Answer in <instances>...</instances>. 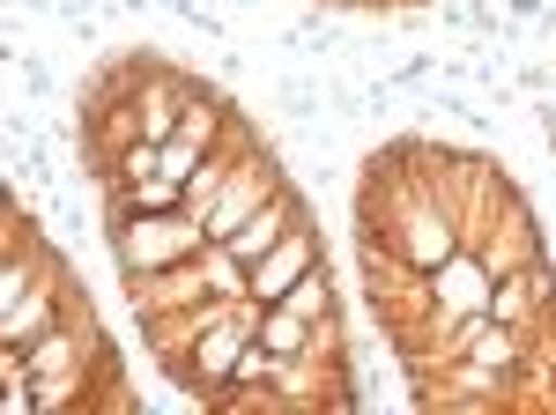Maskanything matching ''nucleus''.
Returning a JSON list of instances; mask_svg holds the SVG:
<instances>
[{
	"mask_svg": "<svg viewBox=\"0 0 556 415\" xmlns=\"http://www.w3.org/2000/svg\"><path fill=\"white\" fill-rule=\"evenodd\" d=\"M208 238V223H193V215H178V208H141L127 223V267L134 275H156V267H178V260H193Z\"/></svg>",
	"mask_w": 556,
	"mask_h": 415,
	"instance_id": "1",
	"label": "nucleus"
},
{
	"mask_svg": "<svg viewBox=\"0 0 556 415\" xmlns=\"http://www.w3.org/2000/svg\"><path fill=\"white\" fill-rule=\"evenodd\" d=\"M430 290H438V312H445V319H475V312H490V267H482V260H460V252H453V260H445V267H430Z\"/></svg>",
	"mask_w": 556,
	"mask_h": 415,
	"instance_id": "2",
	"label": "nucleus"
},
{
	"mask_svg": "<svg viewBox=\"0 0 556 415\" xmlns=\"http://www.w3.org/2000/svg\"><path fill=\"white\" fill-rule=\"evenodd\" d=\"M298 275H304V238H282L267 260H253V297H282Z\"/></svg>",
	"mask_w": 556,
	"mask_h": 415,
	"instance_id": "3",
	"label": "nucleus"
},
{
	"mask_svg": "<svg viewBox=\"0 0 556 415\" xmlns=\"http://www.w3.org/2000/svg\"><path fill=\"white\" fill-rule=\"evenodd\" d=\"M275 230H282V208H253V215H245V223H238V230H230L223 246H230L238 260H245V267H253V260H267V252L282 246Z\"/></svg>",
	"mask_w": 556,
	"mask_h": 415,
	"instance_id": "4",
	"label": "nucleus"
},
{
	"mask_svg": "<svg viewBox=\"0 0 556 415\" xmlns=\"http://www.w3.org/2000/svg\"><path fill=\"white\" fill-rule=\"evenodd\" d=\"M245 349H253V341H245V327H238V319H215V334L193 349V356H201V378H230Z\"/></svg>",
	"mask_w": 556,
	"mask_h": 415,
	"instance_id": "5",
	"label": "nucleus"
},
{
	"mask_svg": "<svg viewBox=\"0 0 556 415\" xmlns=\"http://www.w3.org/2000/svg\"><path fill=\"white\" fill-rule=\"evenodd\" d=\"M260 341H267L275 356H298L304 341H312V319L290 312V304H275V312H260Z\"/></svg>",
	"mask_w": 556,
	"mask_h": 415,
	"instance_id": "6",
	"label": "nucleus"
},
{
	"mask_svg": "<svg viewBox=\"0 0 556 415\" xmlns=\"http://www.w3.org/2000/svg\"><path fill=\"white\" fill-rule=\"evenodd\" d=\"M408 260H416V267H445V260H453V238H445V223L416 215V223H408Z\"/></svg>",
	"mask_w": 556,
	"mask_h": 415,
	"instance_id": "7",
	"label": "nucleus"
},
{
	"mask_svg": "<svg viewBox=\"0 0 556 415\" xmlns=\"http://www.w3.org/2000/svg\"><path fill=\"white\" fill-rule=\"evenodd\" d=\"M282 304H290V312H304V319H319V304H327V290H319V282H290V290H282Z\"/></svg>",
	"mask_w": 556,
	"mask_h": 415,
	"instance_id": "8",
	"label": "nucleus"
}]
</instances>
